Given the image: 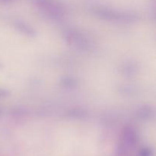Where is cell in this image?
<instances>
[{"label": "cell", "mask_w": 156, "mask_h": 156, "mask_svg": "<svg viewBox=\"0 0 156 156\" xmlns=\"http://www.w3.org/2000/svg\"><path fill=\"white\" fill-rule=\"evenodd\" d=\"M140 156H152V153L149 149H146V150H143L140 152Z\"/></svg>", "instance_id": "cell-1"}]
</instances>
